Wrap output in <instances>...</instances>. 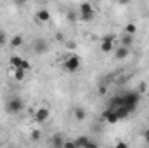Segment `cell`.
<instances>
[{
    "label": "cell",
    "mask_w": 149,
    "mask_h": 148,
    "mask_svg": "<svg viewBox=\"0 0 149 148\" xmlns=\"http://www.w3.org/2000/svg\"><path fill=\"white\" fill-rule=\"evenodd\" d=\"M80 66H81V58H80L76 52L68 54V56L64 58V61H63V70L68 72V73H74V72H78Z\"/></svg>",
    "instance_id": "1"
},
{
    "label": "cell",
    "mask_w": 149,
    "mask_h": 148,
    "mask_svg": "<svg viewBox=\"0 0 149 148\" xmlns=\"http://www.w3.org/2000/svg\"><path fill=\"white\" fill-rule=\"evenodd\" d=\"M24 110V101L19 98V96H12V98H9L7 99V103H5V111L9 113V115H17L19 111Z\"/></svg>",
    "instance_id": "2"
},
{
    "label": "cell",
    "mask_w": 149,
    "mask_h": 148,
    "mask_svg": "<svg viewBox=\"0 0 149 148\" xmlns=\"http://www.w3.org/2000/svg\"><path fill=\"white\" fill-rule=\"evenodd\" d=\"M121 98H123V105H125L130 111L135 110L137 105H139V101H141V94H139L137 91H128V92L121 94Z\"/></svg>",
    "instance_id": "3"
},
{
    "label": "cell",
    "mask_w": 149,
    "mask_h": 148,
    "mask_svg": "<svg viewBox=\"0 0 149 148\" xmlns=\"http://www.w3.org/2000/svg\"><path fill=\"white\" fill-rule=\"evenodd\" d=\"M83 21H92L95 18V11H94V5L88 4V2H81L80 4V14H78Z\"/></svg>",
    "instance_id": "4"
},
{
    "label": "cell",
    "mask_w": 149,
    "mask_h": 148,
    "mask_svg": "<svg viewBox=\"0 0 149 148\" xmlns=\"http://www.w3.org/2000/svg\"><path fill=\"white\" fill-rule=\"evenodd\" d=\"M114 42H116V37L114 35H106V37H102L101 40V51L102 52H111L113 49H114Z\"/></svg>",
    "instance_id": "5"
},
{
    "label": "cell",
    "mask_w": 149,
    "mask_h": 148,
    "mask_svg": "<svg viewBox=\"0 0 149 148\" xmlns=\"http://www.w3.org/2000/svg\"><path fill=\"white\" fill-rule=\"evenodd\" d=\"M33 117H35V122H37V124H43V122L49 120L50 110H49L47 106H42V108H38V110L33 111Z\"/></svg>",
    "instance_id": "6"
},
{
    "label": "cell",
    "mask_w": 149,
    "mask_h": 148,
    "mask_svg": "<svg viewBox=\"0 0 149 148\" xmlns=\"http://www.w3.org/2000/svg\"><path fill=\"white\" fill-rule=\"evenodd\" d=\"M102 120H104L106 124H118V122H120V117L116 115V111L114 110L106 108V110L102 111Z\"/></svg>",
    "instance_id": "7"
},
{
    "label": "cell",
    "mask_w": 149,
    "mask_h": 148,
    "mask_svg": "<svg viewBox=\"0 0 149 148\" xmlns=\"http://www.w3.org/2000/svg\"><path fill=\"white\" fill-rule=\"evenodd\" d=\"M49 51V44H47V40H43V38H37L35 42H33V52L35 54H45Z\"/></svg>",
    "instance_id": "8"
},
{
    "label": "cell",
    "mask_w": 149,
    "mask_h": 148,
    "mask_svg": "<svg viewBox=\"0 0 149 148\" xmlns=\"http://www.w3.org/2000/svg\"><path fill=\"white\" fill-rule=\"evenodd\" d=\"M130 56V49H127V47H123V45H118L116 49H114V58L116 59H127Z\"/></svg>",
    "instance_id": "9"
},
{
    "label": "cell",
    "mask_w": 149,
    "mask_h": 148,
    "mask_svg": "<svg viewBox=\"0 0 149 148\" xmlns=\"http://www.w3.org/2000/svg\"><path fill=\"white\" fill-rule=\"evenodd\" d=\"M9 65H10V68H12V70H19V68H21V65H23V58H21V56L12 54V56L9 58Z\"/></svg>",
    "instance_id": "10"
},
{
    "label": "cell",
    "mask_w": 149,
    "mask_h": 148,
    "mask_svg": "<svg viewBox=\"0 0 149 148\" xmlns=\"http://www.w3.org/2000/svg\"><path fill=\"white\" fill-rule=\"evenodd\" d=\"M37 19L40 23H47L49 19H50V12H49V9H38L37 11Z\"/></svg>",
    "instance_id": "11"
},
{
    "label": "cell",
    "mask_w": 149,
    "mask_h": 148,
    "mask_svg": "<svg viewBox=\"0 0 149 148\" xmlns=\"http://www.w3.org/2000/svg\"><path fill=\"white\" fill-rule=\"evenodd\" d=\"M73 141H74V145H76V148H85V147H87V143L90 141V138H88V136H83V134H81V136L74 138Z\"/></svg>",
    "instance_id": "12"
},
{
    "label": "cell",
    "mask_w": 149,
    "mask_h": 148,
    "mask_svg": "<svg viewBox=\"0 0 149 148\" xmlns=\"http://www.w3.org/2000/svg\"><path fill=\"white\" fill-rule=\"evenodd\" d=\"M64 138L61 136V134H54L52 136V147L54 148H64Z\"/></svg>",
    "instance_id": "13"
},
{
    "label": "cell",
    "mask_w": 149,
    "mask_h": 148,
    "mask_svg": "<svg viewBox=\"0 0 149 148\" xmlns=\"http://www.w3.org/2000/svg\"><path fill=\"white\" fill-rule=\"evenodd\" d=\"M73 117L76 118V120H85V117H87V113H85V110L81 108V106H74L73 108Z\"/></svg>",
    "instance_id": "14"
},
{
    "label": "cell",
    "mask_w": 149,
    "mask_h": 148,
    "mask_svg": "<svg viewBox=\"0 0 149 148\" xmlns=\"http://www.w3.org/2000/svg\"><path fill=\"white\" fill-rule=\"evenodd\" d=\"M9 44H10V47H12V49L21 47V45H23V35H19V33H17V35H14V37L9 40Z\"/></svg>",
    "instance_id": "15"
},
{
    "label": "cell",
    "mask_w": 149,
    "mask_h": 148,
    "mask_svg": "<svg viewBox=\"0 0 149 148\" xmlns=\"http://www.w3.org/2000/svg\"><path fill=\"white\" fill-rule=\"evenodd\" d=\"M132 44H134V37H132V35H123V37L120 38V45H123V47H127V49H130Z\"/></svg>",
    "instance_id": "16"
},
{
    "label": "cell",
    "mask_w": 149,
    "mask_h": 148,
    "mask_svg": "<svg viewBox=\"0 0 149 148\" xmlns=\"http://www.w3.org/2000/svg\"><path fill=\"white\" fill-rule=\"evenodd\" d=\"M123 30H125V35H132V37H134V35L137 33V25H135V23H127Z\"/></svg>",
    "instance_id": "17"
},
{
    "label": "cell",
    "mask_w": 149,
    "mask_h": 148,
    "mask_svg": "<svg viewBox=\"0 0 149 148\" xmlns=\"http://www.w3.org/2000/svg\"><path fill=\"white\" fill-rule=\"evenodd\" d=\"M12 72H14V80H17V82H23L26 78V72L24 70H12Z\"/></svg>",
    "instance_id": "18"
},
{
    "label": "cell",
    "mask_w": 149,
    "mask_h": 148,
    "mask_svg": "<svg viewBox=\"0 0 149 148\" xmlns=\"http://www.w3.org/2000/svg\"><path fill=\"white\" fill-rule=\"evenodd\" d=\"M30 138H31V141H40L42 132H40L38 129H33V131H31V134H30Z\"/></svg>",
    "instance_id": "19"
},
{
    "label": "cell",
    "mask_w": 149,
    "mask_h": 148,
    "mask_svg": "<svg viewBox=\"0 0 149 148\" xmlns=\"http://www.w3.org/2000/svg\"><path fill=\"white\" fill-rule=\"evenodd\" d=\"M31 68H33V66H31V63H30L28 59H23V65H21V68H19V70H24V72L28 73Z\"/></svg>",
    "instance_id": "20"
},
{
    "label": "cell",
    "mask_w": 149,
    "mask_h": 148,
    "mask_svg": "<svg viewBox=\"0 0 149 148\" xmlns=\"http://www.w3.org/2000/svg\"><path fill=\"white\" fill-rule=\"evenodd\" d=\"M9 40H7V35H5V32L3 30H0V45H5Z\"/></svg>",
    "instance_id": "21"
},
{
    "label": "cell",
    "mask_w": 149,
    "mask_h": 148,
    "mask_svg": "<svg viewBox=\"0 0 149 148\" xmlns=\"http://www.w3.org/2000/svg\"><path fill=\"white\" fill-rule=\"evenodd\" d=\"M146 91H148V84H146V82H141V84H139L137 92H139V94H142V92H146Z\"/></svg>",
    "instance_id": "22"
},
{
    "label": "cell",
    "mask_w": 149,
    "mask_h": 148,
    "mask_svg": "<svg viewBox=\"0 0 149 148\" xmlns=\"http://www.w3.org/2000/svg\"><path fill=\"white\" fill-rule=\"evenodd\" d=\"M113 148H128V145L125 143V141H121V140H118L116 143H114V147Z\"/></svg>",
    "instance_id": "23"
},
{
    "label": "cell",
    "mask_w": 149,
    "mask_h": 148,
    "mask_svg": "<svg viewBox=\"0 0 149 148\" xmlns=\"http://www.w3.org/2000/svg\"><path fill=\"white\" fill-rule=\"evenodd\" d=\"M64 148H76V145H74L73 140H66L64 141Z\"/></svg>",
    "instance_id": "24"
},
{
    "label": "cell",
    "mask_w": 149,
    "mask_h": 148,
    "mask_svg": "<svg viewBox=\"0 0 149 148\" xmlns=\"http://www.w3.org/2000/svg\"><path fill=\"white\" fill-rule=\"evenodd\" d=\"M76 18H78V14H74L73 11L68 12V19H70V21H76Z\"/></svg>",
    "instance_id": "25"
},
{
    "label": "cell",
    "mask_w": 149,
    "mask_h": 148,
    "mask_svg": "<svg viewBox=\"0 0 149 148\" xmlns=\"http://www.w3.org/2000/svg\"><path fill=\"white\" fill-rule=\"evenodd\" d=\"M85 148H99V145H97L95 141H92V140H90V141L87 143V147H85Z\"/></svg>",
    "instance_id": "26"
},
{
    "label": "cell",
    "mask_w": 149,
    "mask_h": 148,
    "mask_svg": "<svg viewBox=\"0 0 149 148\" xmlns=\"http://www.w3.org/2000/svg\"><path fill=\"white\" fill-rule=\"evenodd\" d=\"M106 92H108V87L101 84V85H99V94H106Z\"/></svg>",
    "instance_id": "27"
},
{
    "label": "cell",
    "mask_w": 149,
    "mask_h": 148,
    "mask_svg": "<svg viewBox=\"0 0 149 148\" xmlns=\"http://www.w3.org/2000/svg\"><path fill=\"white\" fill-rule=\"evenodd\" d=\"M144 141H146V143L149 145V129L146 131V132H144Z\"/></svg>",
    "instance_id": "28"
},
{
    "label": "cell",
    "mask_w": 149,
    "mask_h": 148,
    "mask_svg": "<svg viewBox=\"0 0 149 148\" xmlns=\"http://www.w3.org/2000/svg\"><path fill=\"white\" fill-rule=\"evenodd\" d=\"M68 47H70V49H76V44H73V42H70V44H68Z\"/></svg>",
    "instance_id": "29"
},
{
    "label": "cell",
    "mask_w": 149,
    "mask_h": 148,
    "mask_svg": "<svg viewBox=\"0 0 149 148\" xmlns=\"http://www.w3.org/2000/svg\"><path fill=\"white\" fill-rule=\"evenodd\" d=\"M56 38H57V40H63L64 37H63V33H57V35H56Z\"/></svg>",
    "instance_id": "30"
}]
</instances>
